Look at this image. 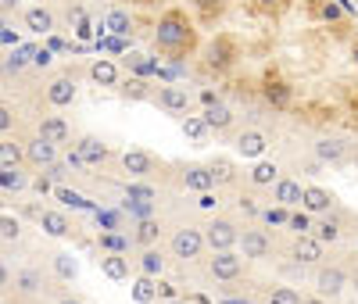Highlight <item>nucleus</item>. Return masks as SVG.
<instances>
[{
    "label": "nucleus",
    "instance_id": "obj_60",
    "mask_svg": "<svg viewBox=\"0 0 358 304\" xmlns=\"http://www.w3.org/2000/svg\"><path fill=\"white\" fill-rule=\"evenodd\" d=\"M351 287H358V265L351 268Z\"/></svg>",
    "mask_w": 358,
    "mask_h": 304
},
{
    "label": "nucleus",
    "instance_id": "obj_19",
    "mask_svg": "<svg viewBox=\"0 0 358 304\" xmlns=\"http://www.w3.org/2000/svg\"><path fill=\"white\" fill-rule=\"evenodd\" d=\"M312 233H315L322 243H337V240H344V233H348V219H344V211H341V208H334L330 215H315Z\"/></svg>",
    "mask_w": 358,
    "mask_h": 304
},
{
    "label": "nucleus",
    "instance_id": "obj_1",
    "mask_svg": "<svg viewBox=\"0 0 358 304\" xmlns=\"http://www.w3.org/2000/svg\"><path fill=\"white\" fill-rule=\"evenodd\" d=\"M151 43H155V50H158L165 61L179 65L183 57L197 54V43H201L197 22H194L183 8H169V11H162V18H158V25H155Z\"/></svg>",
    "mask_w": 358,
    "mask_h": 304
},
{
    "label": "nucleus",
    "instance_id": "obj_15",
    "mask_svg": "<svg viewBox=\"0 0 358 304\" xmlns=\"http://www.w3.org/2000/svg\"><path fill=\"white\" fill-rule=\"evenodd\" d=\"M54 161H62V147L57 143H50V140H43L40 133L33 136V140H25V165L29 168H47V165H54Z\"/></svg>",
    "mask_w": 358,
    "mask_h": 304
},
{
    "label": "nucleus",
    "instance_id": "obj_8",
    "mask_svg": "<svg viewBox=\"0 0 358 304\" xmlns=\"http://www.w3.org/2000/svg\"><path fill=\"white\" fill-rule=\"evenodd\" d=\"M79 94V72L76 68H65V72H57L50 75V82L43 86V97L50 108H69Z\"/></svg>",
    "mask_w": 358,
    "mask_h": 304
},
{
    "label": "nucleus",
    "instance_id": "obj_57",
    "mask_svg": "<svg viewBox=\"0 0 358 304\" xmlns=\"http://www.w3.org/2000/svg\"><path fill=\"white\" fill-rule=\"evenodd\" d=\"M222 304H255V301H251V297H244V301H241V297H229V294H226V297H222Z\"/></svg>",
    "mask_w": 358,
    "mask_h": 304
},
{
    "label": "nucleus",
    "instance_id": "obj_29",
    "mask_svg": "<svg viewBox=\"0 0 358 304\" xmlns=\"http://www.w3.org/2000/svg\"><path fill=\"white\" fill-rule=\"evenodd\" d=\"M190 8H194L197 25L212 29V25L222 22V15H226V8H229V0H190Z\"/></svg>",
    "mask_w": 358,
    "mask_h": 304
},
{
    "label": "nucleus",
    "instance_id": "obj_64",
    "mask_svg": "<svg viewBox=\"0 0 358 304\" xmlns=\"http://www.w3.org/2000/svg\"><path fill=\"white\" fill-rule=\"evenodd\" d=\"M40 4H47V0H40Z\"/></svg>",
    "mask_w": 358,
    "mask_h": 304
},
{
    "label": "nucleus",
    "instance_id": "obj_58",
    "mask_svg": "<svg viewBox=\"0 0 358 304\" xmlns=\"http://www.w3.org/2000/svg\"><path fill=\"white\" fill-rule=\"evenodd\" d=\"M301 304H326V297H319V294H315V297H305Z\"/></svg>",
    "mask_w": 358,
    "mask_h": 304
},
{
    "label": "nucleus",
    "instance_id": "obj_56",
    "mask_svg": "<svg viewBox=\"0 0 358 304\" xmlns=\"http://www.w3.org/2000/svg\"><path fill=\"white\" fill-rule=\"evenodd\" d=\"M158 294H162V301H172V297H176V287L165 283V280H158Z\"/></svg>",
    "mask_w": 358,
    "mask_h": 304
},
{
    "label": "nucleus",
    "instance_id": "obj_10",
    "mask_svg": "<svg viewBox=\"0 0 358 304\" xmlns=\"http://www.w3.org/2000/svg\"><path fill=\"white\" fill-rule=\"evenodd\" d=\"M172 179H176V187H179V190H194V194L215 190V175H212V168H208V165H197V161H190V165H176Z\"/></svg>",
    "mask_w": 358,
    "mask_h": 304
},
{
    "label": "nucleus",
    "instance_id": "obj_30",
    "mask_svg": "<svg viewBox=\"0 0 358 304\" xmlns=\"http://www.w3.org/2000/svg\"><path fill=\"white\" fill-rule=\"evenodd\" d=\"M11 290H15V294H25V297H36V294L47 290V280H43V272H40V268L25 265V268L15 272V287H11Z\"/></svg>",
    "mask_w": 358,
    "mask_h": 304
},
{
    "label": "nucleus",
    "instance_id": "obj_12",
    "mask_svg": "<svg viewBox=\"0 0 358 304\" xmlns=\"http://www.w3.org/2000/svg\"><path fill=\"white\" fill-rule=\"evenodd\" d=\"M241 254L248 258V261H265V258H273V236H268L265 229H255V226H244V233H241Z\"/></svg>",
    "mask_w": 358,
    "mask_h": 304
},
{
    "label": "nucleus",
    "instance_id": "obj_55",
    "mask_svg": "<svg viewBox=\"0 0 358 304\" xmlns=\"http://www.w3.org/2000/svg\"><path fill=\"white\" fill-rule=\"evenodd\" d=\"M18 4H22V0H0V15L11 18V11H18Z\"/></svg>",
    "mask_w": 358,
    "mask_h": 304
},
{
    "label": "nucleus",
    "instance_id": "obj_46",
    "mask_svg": "<svg viewBox=\"0 0 358 304\" xmlns=\"http://www.w3.org/2000/svg\"><path fill=\"white\" fill-rule=\"evenodd\" d=\"M126 65H133L136 75H155V72H158V61H147L143 54H129V57H126Z\"/></svg>",
    "mask_w": 358,
    "mask_h": 304
},
{
    "label": "nucleus",
    "instance_id": "obj_32",
    "mask_svg": "<svg viewBox=\"0 0 358 304\" xmlns=\"http://www.w3.org/2000/svg\"><path fill=\"white\" fill-rule=\"evenodd\" d=\"M133 261H136V272H143V276H155V280H162V272H165V265H169V258H165L162 247H140V254H136Z\"/></svg>",
    "mask_w": 358,
    "mask_h": 304
},
{
    "label": "nucleus",
    "instance_id": "obj_52",
    "mask_svg": "<svg viewBox=\"0 0 358 304\" xmlns=\"http://www.w3.org/2000/svg\"><path fill=\"white\" fill-rule=\"evenodd\" d=\"M50 61H54V54H50L47 47H40V50L33 54V61H29V65H33V68H47V65H50Z\"/></svg>",
    "mask_w": 358,
    "mask_h": 304
},
{
    "label": "nucleus",
    "instance_id": "obj_18",
    "mask_svg": "<svg viewBox=\"0 0 358 304\" xmlns=\"http://www.w3.org/2000/svg\"><path fill=\"white\" fill-rule=\"evenodd\" d=\"M86 79L94 86H104V89H118V82H122V68H118L111 57H97V61L86 65Z\"/></svg>",
    "mask_w": 358,
    "mask_h": 304
},
{
    "label": "nucleus",
    "instance_id": "obj_63",
    "mask_svg": "<svg viewBox=\"0 0 358 304\" xmlns=\"http://www.w3.org/2000/svg\"><path fill=\"white\" fill-rule=\"evenodd\" d=\"M140 4H158V0H140Z\"/></svg>",
    "mask_w": 358,
    "mask_h": 304
},
{
    "label": "nucleus",
    "instance_id": "obj_61",
    "mask_svg": "<svg viewBox=\"0 0 358 304\" xmlns=\"http://www.w3.org/2000/svg\"><path fill=\"white\" fill-rule=\"evenodd\" d=\"M162 304H190V301H183V297H172V301H162Z\"/></svg>",
    "mask_w": 358,
    "mask_h": 304
},
{
    "label": "nucleus",
    "instance_id": "obj_50",
    "mask_svg": "<svg viewBox=\"0 0 358 304\" xmlns=\"http://www.w3.org/2000/svg\"><path fill=\"white\" fill-rule=\"evenodd\" d=\"M0 40H4V47H8V50H11V47H18V33H15L11 18H4V29H0Z\"/></svg>",
    "mask_w": 358,
    "mask_h": 304
},
{
    "label": "nucleus",
    "instance_id": "obj_23",
    "mask_svg": "<svg viewBox=\"0 0 358 304\" xmlns=\"http://www.w3.org/2000/svg\"><path fill=\"white\" fill-rule=\"evenodd\" d=\"M208 168H212V175H215V190H236L241 187V168H236V161L233 158H222V154H215L212 161H208Z\"/></svg>",
    "mask_w": 358,
    "mask_h": 304
},
{
    "label": "nucleus",
    "instance_id": "obj_31",
    "mask_svg": "<svg viewBox=\"0 0 358 304\" xmlns=\"http://www.w3.org/2000/svg\"><path fill=\"white\" fill-rule=\"evenodd\" d=\"M162 233H165V222L155 219V215L133 222V240H136V247H158V243H162Z\"/></svg>",
    "mask_w": 358,
    "mask_h": 304
},
{
    "label": "nucleus",
    "instance_id": "obj_9",
    "mask_svg": "<svg viewBox=\"0 0 358 304\" xmlns=\"http://www.w3.org/2000/svg\"><path fill=\"white\" fill-rule=\"evenodd\" d=\"M287 258H294L297 265H305V268H315V265L326 261V243H322L315 233H301V236L290 240Z\"/></svg>",
    "mask_w": 358,
    "mask_h": 304
},
{
    "label": "nucleus",
    "instance_id": "obj_39",
    "mask_svg": "<svg viewBox=\"0 0 358 304\" xmlns=\"http://www.w3.org/2000/svg\"><path fill=\"white\" fill-rule=\"evenodd\" d=\"M305 297L297 294L294 287H283V283H273L265 294H262V304H301Z\"/></svg>",
    "mask_w": 358,
    "mask_h": 304
},
{
    "label": "nucleus",
    "instance_id": "obj_5",
    "mask_svg": "<svg viewBox=\"0 0 358 304\" xmlns=\"http://www.w3.org/2000/svg\"><path fill=\"white\" fill-rule=\"evenodd\" d=\"M118 165H122V172L129 179H155L162 175V168H169L158 154H151V150H143V147H129L118 154Z\"/></svg>",
    "mask_w": 358,
    "mask_h": 304
},
{
    "label": "nucleus",
    "instance_id": "obj_21",
    "mask_svg": "<svg viewBox=\"0 0 358 304\" xmlns=\"http://www.w3.org/2000/svg\"><path fill=\"white\" fill-rule=\"evenodd\" d=\"M36 133H40L43 140L57 143V147H72V143H76V140H72V126H69L62 115H43L40 126H36Z\"/></svg>",
    "mask_w": 358,
    "mask_h": 304
},
{
    "label": "nucleus",
    "instance_id": "obj_25",
    "mask_svg": "<svg viewBox=\"0 0 358 304\" xmlns=\"http://www.w3.org/2000/svg\"><path fill=\"white\" fill-rule=\"evenodd\" d=\"M40 229H43L47 236H54V240H69V236L76 233L72 219L65 215V211H57V208H43V215H40Z\"/></svg>",
    "mask_w": 358,
    "mask_h": 304
},
{
    "label": "nucleus",
    "instance_id": "obj_41",
    "mask_svg": "<svg viewBox=\"0 0 358 304\" xmlns=\"http://www.w3.org/2000/svg\"><path fill=\"white\" fill-rule=\"evenodd\" d=\"M0 165H25V143L18 147L11 136H4V143H0Z\"/></svg>",
    "mask_w": 358,
    "mask_h": 304
},
{
    "label": "nucleus",
    "instance_id": "obj_16",
    "mask_svg": "<svg viewBox=\"0 0 358 304\" xmlns=\"http://www.w3.org/2000/svg\"><path fill=\"white\" fill-rule=\"evenodd\" d=\"M76 147H79V154L86 158V165H90V168H104V165H111V161H115V150H111L101 136H94V133L76 136Z\"/></svg>",
    "mask_w": 358,
    "mask_h": 304
},
{
    "label": "nucleus",
    "instance_id": "obj_13",
    "mask_svg": "<svg viewBox=\"0 0 358 304\" xmlns=\"http://www.w3.org/2000/svg\"><path fill=\"white\" fill-rule=\"evenodd\" d=\"M155 104L165 111V115H179V118H187L190 115V104H194V97L187 94L183 86H176V82H165V86H158V94H155Z\"/></svg>",
    "mask_w": 358,
    "mask_h": 304
},
{
    "label": "nucleus",
    "instance_id": "obj_11",
    "mask_svg": "<svg viewBox=\"0 0 358 304\" xmlns=\"http://www.w3.org/2000/svg\"><path fill=\"white\" fill-rule=\"evenodd\" d=\"M258 94H262V101H265L268 108H273V111H287V108L294 104V86H290L283 75H273V72H268V75L262 79Z\"/></svg>",
    "mask_w": 358,
    "mask_h": 304
},
{
    "label": "nucleus",
    "instance_id": "obj_45",
    "mask_svg": "<svg viewBox=\"0 0 358 304\" xmlns=\"http://www.w3.org/2000/svg\"><path fill=\"white\" fill-rule=\"evenodd\" d=\"M290 215H294V208H283V204L262 208V219H265L268 226H290Z\"/></svg>",
    "mask_w": 358,
    "mask_h": 304
},
{
    "label": "nucleus",
    "instance_id": "obj_51",
    "mask_svg": "<svg viewBox=\"0 0 358 304\" xmlns=\"http://www.w3.org/2000/svg\"><path fill=\"white\" fill-rule=\"evenodd\" d=\"M236 208L248 211V215H262V208H258V201H255L251 194H241V197H236Z\"/></svg>",
    "mask_w": 358,
    "mask_h": 304
},
{
    "label": "nucleus",
    "instance_id": "obj_38",
    "mask_svg": "<svg viewBox=\"0 0 358 304\" xmlns=\"http://www.w3.org/2000/svg\"><path fill=\"white\" fill-rule=\"evenodd\" d=\"M276 179H280L276 161H265V158H258V161L251 165V172H248V182H251V187H273Z\"/></svg>",
    "mask_w": 358,
    "mask_h": 304
},
{
    "label": "nucleus",
    "instance_id": "obj_24",
    "mask_svg": "<svg viewBox=\"0 0 358 304\" xmlns=\"http://www.w3.org/2000/svg\"><path fill=\"white\" fill-rule=\"evenodd\" d=\"M97 268L104 272L108 280L122 283V280H129V272L136 268V261H133L129 254H108V251H101V254H97Z\"/></svg>",
    "mask_w": 358,
    "mask_h": 304
},
{
    "label": "nucleus",
    "instance_id": "obj_42",
    "mask_svg": "<svg viewBox=\"0 0 358 304\" xmlns=\"http://www.w3.org/2000/svg\"><path fill=\"white\" fill-rule=\"evenodd\" d=\"M122 194H126V201H151V204L158 201V190L147 187V182H126Z\"/></svg>",
    "mask_w": 358,
    "mask_h": 304
},
{
    "label": "nucleus",
    "instance_id": "obj_40",
    "mask_svg": "<svg viewBox=\"0 0 358 304\" xmlns=\"http://www.w3.org/2000/svg\"><path fill=\"white\" fill-rule=\"evenodd\" d=\"M183 133H187L190 143H208V136H212L204 115H187V118H183Z\"/></svg>",
    "mask_w": 358,
    "mask_h": 304
},
{
    "label": "nucleus",
    "instance_id": "obj_34",
    "mask_svg": "<svg viewBox=\"0 0 358 304\" xmlns=\"http://www.w3.org/2000/svg\"><path fill=\"white\" fill-rule=\"evenodd\" d=\"M29 172L25 165H0V187H4V194H22L29 190Z\"/></svg>",
    "mask_w": 358,
    "mask_h": 304
},
{
    "label": "nucleus",
    "instance_id": "obj_48",
    "mask_svg": "<svg viewBox=\"0 0 358 304\" xmlns=\"http://www.w3.org/2000/svg\"><path fill=\"white\" fill-rule=\"evenodd\" d=\"M11 126H15V111H11V104H0V133L11 136Z\"/></svg>",
    "mask_w": 358,
    "mask_h": 304
},
{
    "label": "nucleus",
    "instance_id": "obj_49",
    "mask_svg": "<svg viewBox=\"0 0 358 304\" xmlns=\"http://www.w3.org/2000/svg\"><path fill=\"white\" fill-rule=\"evenodd\" d=\"M57 201H62V204H76V208H90L79 194H72L69 187H57Z\"/></svg>",
    "mask_w": 358,
    "mask_h": 304
},
{
    "label": "nucleus",
    "instance_id": "obj_35",
    "mask_svg": "<svg viewBox=\"0 0 358 304\" xmlns=\"http://www.w3.org/2000/svg\"><path fill=\"white\" fill-rule=\"evenodd\" d=\"M118 94H122L126 101H155L158 89H155L151 82H147L143 75H129V79L118 82Z\"/></svg>",
    "mask_w": 358,
    "mask_h": 304
},
{
    "label": "nucleus",
    "instance_id": "obj_2",
    "mask_svg": "<svg viewBox=\"0 0 358 304\" xmlns=\"http://www.w3.org/2000/svg\"><path fill=\"white\" fill-rule=\"evenodd\" d=\"M204 251H208L204 226H190V222H183V226H176V229L169 233V254H172L176 261L190 265V261H197Z\"/></svg>",
    "mask_w": 358,
    "mask_h": 304
},
{
    "label": "nucleus",
    "instance_id": "obj_47",
    "mask_svg": "<svg viewBox=\"0 0 358 304\" xmlns=\"http://www.w3.org/2000/svg\"><path fill=\"white\" fill-rule=\"evenodd\" d=\"M43 175L54 179V182H65V179H69V165H65V161H54V165L43 168Z\"/></svg>",
    "mask_w": 358,
    "mask_h": 304
},
{
    "label": "nucleus",
    "instance_id": "obj_27",
    "mask_svg": "<svg viewBox=\"0 0 358 304\" xmlns=\"http://www.w3.org/2000/svg\"><path fill=\"white\" fill-rule=\"evenodd\" d=\"M97 251H108V254H133V251H136V240H133V233L101 229V233H97Z\"/></svg>",
    "mask_w": 358,
    "mask_h": 304
},
{
    "label": "nucleus",
    "instance_id": "obj_43",
    "mask_svg": "<svg viewBox=\"0 0 358 304\" xmlns=\"http://www.w3.org/2000/svg\"><path fill=\"white\" fill-rule=\"evenodd\" d=\"M18 236H22V219H15L11 211H4V215H0V240L11 243V240H18Z\"/></svg>",
    "mask_w": 358,
    "mask_h": 304
},
{
    "label": "nucleus",
    "instance_id": "obj_37",
    "mask_svg": "<svg viewBox=\"0 0 358 304\" xmlns=\"http://www.w3.org/2000/svg\"><path fill=\"white\" fill-rule=\"evenodd\" d=\"M158 280L155 276H143V272H136V280H133V301L136 304H158Z\"/></svg>",
    "mask_w": 358,
    "mask_h": 304
},
{
    "label": "nucleus",
    "instance_id": "obj_33",
    "mask_svg": "<svg viewBox=\"0 0 358 304\" xmlns=\"http://www.w3.org/2000/svg\"><path fill=\"white\" fill-rule=\"evenodd\" d=\"M104 25H108L111 36H133V33H136V18H133L126 8H118V4L104 15Z\"/></svg>",
    "mask_w": 358,
    "mask_h": 304
},
{
    "label": "nucleus",
    "instance_id": "obj_7",
    "mask_svg": "<svg viewBox=\"0 0 358 304\" xmlns=\"http://www.w3.org/2000/svg\"><path fill=\"white\" fill-rule=\"evenodd\" d=\"M244 261L248 258L241 251H212L204 268L215 283H236V280H244Z\"/></svg>",
    "mask_w": 358,
    "mask_h": 304
},
{
    "label": "nucleus",
    "instance_id": "obj_14",
    "mask_svg": "<svg viewBox=\"0 0 358 304\" xmlns=\"http://www.w3.org/2000/svg\"><path fill=\"white\" fill-rule=\"evenodd\" d=\"M312 154H315L319 165H348L351 161V147L341 136H319L312 143Z\"/></svg>",
    "mask_w": 358,
    "mask_h": 304
},
{
    "label": "nucleus",
    "instance_id": "obj_53",
    "mask_svg": "<svg viewBox=\"0 0 358 304\" xmlns=\"http://www.w3.org/2000/svg\"><path fill=\"white\" fill-rule=\"evenodd\" d=\"M251 4H255L258 11H265V15H273V11L283 8V0H251Z\"/></svg>",
    "mask_w": 358,
    "mask_h": 304
},
{
    "label": "nucleus",
    "instance_id": "obj_54",
    "mask_svg": "<svg viewBox=\"0 0 358 304\" xmlns=\"http://www.w3.org/2000/svg\"><path fill=\"white\" fill-rule=\"evenodd\" d=\"M197 204H201V208H215V204H219V190H215V194H212V190L201 194V197H197Z\"/></svg>",
    "mask_w": 358,
    "mask_h": 304
},
{
    "label": "nucleus",
    "instance_id": "obj_28",
    "mask_svg": "<svg viewBox=\"0 0 358 304\" xmlns=\"http://www.w3.org/2000/svg\"><path fill=\"white\" fill-rule=\"evenodd\" d=\"M201 115H204V122H208V129H212L215 136H226V133L233 129V122H236L233 108H229V104H222V101H219V104H208V108H204Z\"/></svg>",
    "mask_w": 358,
    "mask_h": 304
},
{
    "label": "nucleus",
    "instance_id": "obj_6",
    "mask_svg": "<svg viewBox=\"0 0 358 304\" xmlns=\"http://www.w3.org/2000/svg\"><path fill=\"white\" fill-rule=\"evenodd\" d=\"M244 226H236L229 215H215L204 222V240H208V251H236L241 243Z\"/></svg>",
    "mask_w": 358,
    "mask_h": 304
},
{
    "label": "nucleus",
    "instance_id": "obj_22",
    "mask_svg": "<svg viewBox=\"0 0 358 304\" xmlns=\"http://www.w3.org/2000/svg\"><path fill=\"white\" fill-rule=\"evenodd\" d=\"M265 150H268V136H265L262 129H244V133H236V154H241L244 161L265 158Z\"/></svg>",
    "mask_w": 358,
    "mask_h": 304
},
{
    "label": "nucleus",
    "instance_id": "obj_4",
    "mask_svg": "<svg viewBox=\"0 0 358 304\" xmlns=\"http://www.w3.org/2000/svg\"><path fill=\"white\" fill-rule=\"evenodd\" d=\"M312 283H315V294L326 297V301H337L344 294V287H351V268L341 265V261H322L315 265L312 272Z\"/></svg>",
    "mask_w": 358,
    "mask_h": 304
},
{
    "label": "nucleus",
    "instance_id": "obj_20",
    "mask_svg": "<svg viewBox=\"0 0 358 304\" xmlns=\"http://www.w3.org/2000/svg\"><path fill=\"white\" fill-rule=\"evenodd\" d=\"M273 204H283V208H301L305 204V187L301 179L294 175H280L273 182Z\"/></svg>",
    "mask_w": 358,
    "mask_h": 304
},
{
    "label": "nucleus",
    "instance_id": "obj_3",
    "mask_svg": "<svg viewBox=\"0 0 358 304\" xmlns=\"http://www.w3.org/2000/svg\"><path fill=\"white\" fill-rule=\"evenodd\" d=\"M236 57H241V43H236V36L219 33L212 43L201 50V65H204L208 72H215V75H226V72L233 68Z\"/></svg>",
    "mask_w": 358,
    "mask_h": 304
},
{
    "label": "nucleus",
    "instance_id": "obj_44",
    "mask_svg": "<svg viewBox=\"0 0 358 304\" xmlns=\"http://www.w3.org/2000/svg\"><path fill=\"white\" fill-rule=\"evenodd\" d=\"M312 226H315V215L301 208V211H294V215H290V226H287V229H290L294 236H301V233H312Z\"/></svg>",
    "mask_w": 358,
    "mask_h": 304
},
{
    "label": "nucleus",
    "instance_id": "obj_62",
    "mask_svg": "<svg viewBox=\"0 0 358 304\" xmlns=\"http://www.w3.org/2000/svg\"><path fill=\"white\" fill-rule=\"evenodd\" d=\"M351 61H355V65H358V43L351 47Z\"/></svg>",
    "mask_w": 358,
    "mask_h": 304
},
{
    "label": "nucleus",
    "instance_id": "obj_59",
    "mask_svg": "<svg viewBox=\"0 0 358 304\" xmlns=\"http://www.w3.org/2000/svg\"><path fill=\"white\" fill-rule=\"evenodd\" d=\"M62 304H86V301H79V297H62Z\"/></svg>",
    "mask_w": 358,
    "mask_h": 304
},
{
    "label": "nucleus",
    "instance_id": "obj_17",
    "mask_svg": "<svg viewBox=\"0 0 358 304\" xmlns=\"http://www.w3.org/2000/svg\"><path fill=\"white\" fill-rule=\"evenodd\" d=\"M22 25L29 29V33H36V36H50L57 29V15H54L50 4H33V8L22 11Z\"/></svg>",
    "mask_w": 358,
    "mask_h": 304
},
{
    "label": "nucleus",
    "instance_id": "obj_26",
    "mask_svg": "<svg viewBox=\"0 0 358 304\" xmlns=\"http://www.w3.org/2000/svg\"><path fill=\"white\" fill-rule=\"evenodd\" d=\"M301 208L312 211V215H330V211L337 208V194L315 187V182H308V187H305V204H301Z\"/></svg>",
    "mask_w": 358,
    "mask_h": 304
},
{
    "label": "nucleus",
    "instance_id": "obj_36",
    "mask_svg": "<svg viewBox=\"0 0 358 304\" xmlns=\"http://www.w3.org/2000/svg\"><path fill=\"white\" fill-rule=\"evenodd\" d=\"M50 272L62 283H72L76 276H79V261H76V254H69V251H54L50 254Z\"/></svg>",
    "mask_w": 358,
    "mask_h": 304
}]
</instances>
